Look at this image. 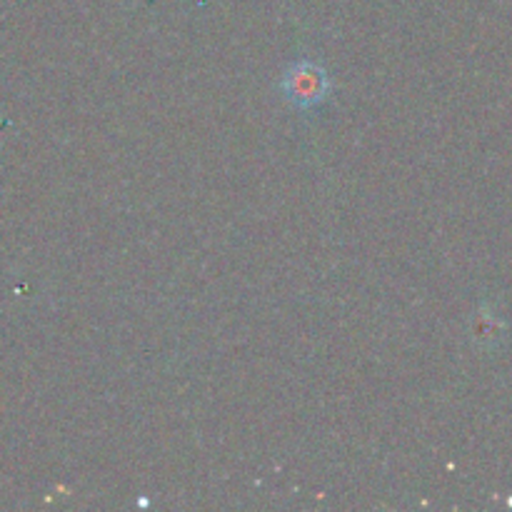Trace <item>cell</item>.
<instances>
[{
  "mask_svg": "<svg viewBox=\"0 0 512 512\" xmlns=\"http://www.w3.org/2000/svg\"><path fill=\"white\" fill-rule=\"evenodd\" d=\"M283 93L290 103L300 105V108L318 105L328 95V75L320 65L303 60L285 73Z\"/></svg>",
  "mask_w": 512,
  "mask_h": 512,
  "instance_id": "obj_1",
  "label": "cell"
}]
</instances>
